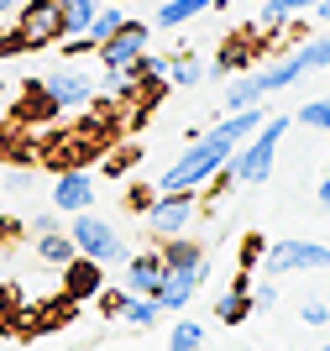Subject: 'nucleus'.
Returning <instances> with one entry per match:
<instances>
[{"label":"nucleus","instance_id":"nucleus-1","mask_svg":"<svg viewBox=\"0 0 330 351\" xmlns=\"http://www.w3.org/2000/svg\"><path fill=\"white\" fill-rule=\"evenodd\" d=\"M288 126H294V116H268L257 132H252L236 152H231V162L220 168L215 178H220V184H246V189H252V184H268V178H273L278 142H283Z\"/></svg>","mask_w":330,"mask_h":351},{"label":"nucleus","instance_id":"nucleus-2","mask_svg":"<svg viewBox=\"0 0 330 351\" xmlns=\"http://www.w3.org/2000/svg\"><path fill=\"white\" fill-rule=\"evenodd\" d=\"M69 236H73V247H79V257H89V263H100V267L126 263V241H121L115 226H110V220H100L95 210H79L73 226H69Z\"/></svg>","mask_w":330,"mask_h":351},{"label":"nucleus","instance_id":"nucleus-3","mask_svg":"<svg viewBox=\"0 0 330 351\" xmlns=\"http://www.w3.org/2000/svg\"><path fill=\"white\" fill-rule=\"evenodd\" d=\"M262 267H268V278H283V273H320V267H330V247L304 241V236H283V241H273V247L262 252Z\"/></svg>","mask_w":330,"mask_h":351},{"label":"nucleus","instance_id":"nucleus-4","mask_svg":"<svg viewBox=\"0 0 330 351\" xmlns=\"http://www.w3.org/2000/svg\"><path fill=\"white\" fill-rule=\"evenodd\" d=\"M194 210H200L194 189H163V194H152V205H147L142 215H147V226H152V236H184Z\"/></svg>","mask_w":330,"mask_h":351},{"label":"nucleus","instance_id":"nucleus-5","mask_svg":"<svg viewBox=\"0 0 330 351\" xmlns=\"http://www.w3.org/2000/svg\"><path fill=\"white\" fill-rule=\"evenodd\" d=\"M43 95H47V105H53V110H79V105L95 100V79L63 63V69H47V73H43Z\"/></svg>","mask_w":330,"mask_h":351},{"label":"nucleus","instance_id":"nucleus-6","mask_svg":"<svg viewBox=\"0 0 330 351\" xmlns=\"http://www.w3.org/2000/svg\"><path fill=\"white\" fill-rule=\"evenodd\" d=\"M16 27H21V32L5 37V53H16V47H37V43H47V37H58V0H27Z\"/></svg>","mask_w":330,"mask_h":351},{"label":"nucleus","instance_id":"nucleus-7","mask_svg":"<svg viewBox=\"0 0 330 351\" xmlns=\"http://www.w3.org/2000/svg\"><path fill=\"white\" fill-rule=\"evenodd\" d=\"M163 278H168V263H163V252H158V247H147V252H131V257H126V278H121V289L158 299Z\"/></svg>","mask_w":330,"mask_h":351},{"label":"nucleus","instance_id":"nucleus-8","mask_svg":"<svg viewBox=\"0 0 330 351\" xmlns=\"http://www.w3.org/2000/svg\"><path fill=\"white\" fill-rule=\"evenodd\" d=\"M142 53H147V27L126 21L115 37H105V43H100V69H131Z\"/></svg>","mask_w":330,"mask_h":351},{"label":"nucleus","instance_id":"nucleus-9","mask_svg":"<svg viewBox=\"0 0 330 351\" xmlns=\"http://www.w3.org/2000/svg\"><path fill=\"white\" fill-rule=\"evenodd\" d=\"M47 199H53V210H63V215H79V210L95 205V178H89L84 168H69V173H58Z\"/></svg>","mask_w":330,"mask_h":351},{"label":"nucleus","instance_id":"nucleus-10","mask_svg":"<svg viewBox=\"0 0 330 351\" xmlns=\"http://www.w3.org/2000/svg\"><path fill=\"white\" fill-rule=\"evenodd\" d=\"M163 263L168 267H178V273H194V278H210V252L204 247H194V241H189V236H163Z\"/></svg>","mask_w":330,"mask_h":351},{"label":"nucleus","instance_id":"nucleus-11","mask_svg":"<svg viewBox=\"0 0 330 351\" xmlns=\"http://www.w3.org/2000/svg\"><path fill=\"white\" fill-rule=\"evenodd\" d=\"M105 289V267L89 263V257H73L69 267H63V293L69 299H100Z\"/></svg>","mask_w":330,"mask_h":351},{"label":"nucleus","instance_id":"nucleus-12","mask_svg":"<svg viewBox=\"0 0 330 351\" xmlns=\"http://www.w3.org/2000/svg\"><path fill=\"white\" fill-rule=\"evenodd\" d=\"M95 11H100V0H58V43L63 37H84Z\"/></svg>","mask_w":330,"mask_h":351},{"label":"nucleus","instance_id":"nucleus-13","mask_svg":"<svg viewBox=\"0 0 330 351\" xmlns=\"http://www.w3.org/2000/svg\"><path fill=\"white\" fill-rule=\"evenodd\" d=\"M246 315H252V278H236L231 283V293H220V304H215V320L220 325H241Z\"/></svg>","mask_w":330,"mask_h":351},{"label":"nucleus","instance_id":"nucleus-14","mask_svg":"<svg viewBox=\"0 0 330 351\" xmlns=\"http://www.w3.org/2000/svg\"><path fill=\"white\" fill-rule=\"evenodd\" d=\"M194 293H200V278H194V273H178V267H168V278H163V289H158V304L178 315V309H184Z\"/></svg>","mask_w":330,"mask_h":351},{"label":"nucleus","instance_id":"nucleus-15","mask_svg":"<svg viewBox=\"0 0 330 351\" xmlns=\"http://www.w3.org/2000/svg\"><path fill=\"white\" fill-rule=\"evenodd\" d=\"M288 63H294L299 73H315V69H325V63H330V32H320V37L299 43L294 53H288Z\"/></svg>","mask_w":330,"mask_h":351},{"label":"nucleus","instance_id":"nucleus-16","mask_svg":"<svg viewBox=\"0 0 330 351\" xmlns=\"http://www.w3.org/2000/svg\"><path fill=\"white\" fill-rule=\"evenodd\" d=\"M37 257L53 267H69L73 257H79V247H73V236H58V231H43L37 236Z\"/></svg>","mask_w":330,"mask_h":351},{"label":"nucleus","instance_id":"nucleus-17","mask_svg":"<svg viewBox=\"0 0 330 351\" xmlns=\"http://www.w3.org/2000/svg\"><path fill=\"white\" fill-rule=\"evenodd\" d=\"M210 11V0H163L158 5V27H184V21H194V16Z\"/></svg>","mask_w":330,"mask_h":351},{"label":"nucleus","instance_id":"nucleus-18","mask_svg":"<svg viewBox=\"0 0 330 351\" xmlns=\"http://www.w3.org/2000/svg\"><path fill=\"white\" fill-rule=\"evenodd\" d=\"M121 27H126V11H121V5L110 0V5H100V11H95V21H89V43L100 47L105 37H115Z\"/></svg>","mask_w":330,"mask_h":351},{"label":"nucleus","instance_id":"nucleus-19","mask_svg":"<svg viewBox=\"0 0 330 351\" xmlns=\"http://www.w3.org/2000/svg\"><path fill=\"white\" fill-rule=\"evenodd\" d=\"M320 0H262V27H278V21H288V16L299 11H315Z\"/></svg>","mask_w":330,"mask_h":351},{"label":"nucleus","instance_id":"nucleus-20","mask_svg":"<svg viewBox=\"0 0 330 351\" xmlns=\"http://www.w3.org/2000/svg\"><path fill=\"white\" fill-rule=\"evenodd\" d=\"M294 121H299V126H309V132H325V136H330V95L299 105V110H294Z\"/></svg>","mask_w":330,"mask_h":351},{"label":"nucleus","instance_id":"nucleus-21","mask_svg":"<svg viewBox=\"0 0 330 351\" xmlns=\"http://www.w3.org/2000/svg\"><path fill=\"white\" fill-rule=\"evenodd\" d=\"M200 346H204V325L200 320H173L168 351H200Z\"/></svg>","mask_w":330,"mask_h":351},{"label":"nucleus","instance_id":"nucleus-22","mask_svg":"<svg viewBox=\"0 0 330 351\" xmlns=\"http://www.w3.org/2000/svg\"><path fill=\"white\" fill-rule=\"evenodd\" d=\"M204 79V69L194 58H178V63H168V84H178V89H189V84H200Z\"/></svg>","mask_w":330,"mask_h":351},{"label":"nucleus","instance_id":"nucleus-23","mask_svg":"<svg viewBox=\"0 0 330 351\" xmlns=\"http://www.w3.org/2000/svg\"><path fill=\"white\" fill-rule=\"evenodd\" d=\"M273 304H278L273 283H252V309H273Z\"/></svg>","mask_w":330,"mask_h":351},{"label":"nucleus","instance_id":"nucleus-24","mask_svg":"<svg viewBox=\"0 0 330 351\" xmlns=\"http://www.w3.org/2000/svg\"><path fill=\"white\" fill-rule=\"evenodd\" d=\"M299 320H304V325H330V309L320 304V299H309V304L299 309Z\"/></svg>","mask_w":330,"mask_h":351},{"label":"nucleus","instance_id":"nucleus-25","mask_svg":"<svg viewBox=\"0 0 330 351\" xmlns=\"http://www.w3.org/2000/svg\"><path fill=\"white\" fill-rule=\"evenodd\" d=\"M315 194H320V210H325V215H330V173L320 178V189H315Z\"/></svg>","mask_w":330,"mask_h":351},{"label":"nucleus","instance_id":"nucleus-26","mask_svg":"<svg viewBox=\"0 0 330 351\" xmlns=\"http://www.w3.org/2000/svg\"><path fill=\"white\" fill-rule=\"evenodd\" d=\"M315 16H320V21L330 27V0H320V5H315Z\"/></svg>","mask_w":330,"mask_h":351},{"label":"nucleus","instance_id":"nucleus-27","mask_svg":"<svg viewBox=\"0 0 330 351\" xmlns=\"http://www.w3.org/2000/svg\"><path fill=\"white\" fill-rule=\"evenodd\" d=\"M11 5H16V0H0V16H5V11H11Z\"/></svg>","mask_w":330,"mask_h":351},{"label":"nucleus","instance_id":"nucleus-28","mask_svg":"<svg viewBox=\"0 0 330 351\" xmlns=\"http://www.w3.org/2000/svg\"><path fill=\"white\" fill-rule=\"evenodd\" d=\"M320 351H330V346H320Z\"/></svg>","mask_w":330,"mask_h":351}]
</instances>
